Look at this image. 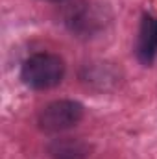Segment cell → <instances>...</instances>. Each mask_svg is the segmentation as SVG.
Here are the masks:
<instances>
[{
  "instance_id": "1",
  "label": "cell",
  "mask_w": 157,
  "mask_h": 159,
  "mask_svg": "<svg viewBox=\"0 0 157 159\" xmlns=\"http://www.w3.org/2000/svg\"><path fill=\"white\" fill-rule=\"evenodd\" d=\"M65 76V63L59 56L56 54H34L30 56L20 69V80L24 85L35 91L52 89L61 83Z\"/></svg>"
},
{
  "instance_id": "2",
  "label": "cell",
  "mask_w": 157,
  "mask_h": 159,
  "mask_svg": "<svg viewBox=\"0 0 157 159\" xmlns=\"http://www.w3.org/2000/svg\"><path fill=\"white\" fill-rule=\"evenodd\" d=\"M83 117V106L74 100H56L41 109L37 124L44 133H61L74 128Z\"/></svg>"
},
{
  "instance_id": "3",
  "label": "cell",
  "mask_w": 157,
  "mask_h": 159,
  "mask_svg": "<svg viewBox=\"0 0 157 159\" xmlns=\"http://www.w3.org/2000/svg\"><path fill=\"white\" fill-rule=\"evenodd\" d=\"M104 17L100 9H96L89 2H76L70 4L65 11V24L78 35H94L104 26Z\"/></svg>"
},
{
  "instance_id": "4",
  "label": "cell",
  "mask_w": 157,
  "mask_h": 159,
  "mask_svg": "<svg viewBox=\"0 0 157 159\" xmlns=\"http://www.w3.org/2000/svg\"><path fill=\"white\" fill-rule=\"evenodd\" d=\"M137 57L144 65H152L157 57V17L144 15L139 37H137Z\"/></svg>"
},
{
  "instance_id": "5",
  "label": "cell",
  "mask_w": 157,
  "mask_h": 159,
  "mask_svg": "<svg viewBox=\"0 0 157 159\" xmlns=\"http://www.w3.org/2000/svg\"><path fill=\"white\" fill-rule=\"evenodd\" d=\"M89 152H91V146L78 137L56 139L48 148V154L52 159H85Z\"/></svg>"
},
{
  "instance_id": "6",
  "label": "cell",
  "mask_w": 157,
  "mask_h": 159,
  "mask_svg": "<svg viewBox=\"0 0 157 159\" xmlns=\"http://www.w3.org/2000/svg\"><path fill=\"white\" fill-rule=\"evenodd\" d=\"M48 2H61V0H48Z\"/></svg>"
}]
</instances>
